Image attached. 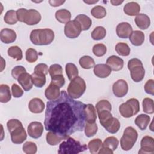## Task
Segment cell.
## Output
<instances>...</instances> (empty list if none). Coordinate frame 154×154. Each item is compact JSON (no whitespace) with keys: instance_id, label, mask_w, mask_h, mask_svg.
<instances>
[{"instance_id":"cell-45","label":"cell","mask_w":154,"mask_h":154,"mask_svg":"<svg viewBox=\"0 0 154 154\" xmlns=\"http://www.w3.org/2000/svg\"><path fill=\"white\" fill-rule=\"evenodd\" d=\"M26 60L29 63H34L38 59V53L33 48H29L26 51Z\"/></svg>"},{"instance_id":"cell-55","label":"cell","mask_w":154,"mask_h":154,"mask_svg":"<svg viewBox=\"0 0 154 154\" xmlns=\"http://www.w3.org/2000/svg\"><path fill=\"white\" fill-rule=\"evenodd\" d=\"M99 154H102V153H108V154H112L113 153V151L107 147H102L100 148V149L99 150V151L98 152Z\"/></svg>"},{"instance_id":"cell-5","label":"cell","mask_w":154,"mask_h":154,"mask_svg":"<svg viewBox=\"0 0 154 154\" xmlns=\"http://www.w3.org/2000/svg\"><path fill=\"white\" fill-rule=\"evenodd\" d=\"M138 138L137 131L132 126L127 127L120 139L121 148L125 151L129 150L132 148Z\"/></svg>"},{"instance_id":"cell-43","label":"cell","mask_w":154,"mask_h":154,"mask_svg":"<svg viewBox=\"0 0 154 154\" xmlns=\"http://www.w3.org/2000/svg\"><path fill=\"white\" fill-rule=\"evenodd\" d=\"M22 149L23 152L26 154H34L37 152V147L35 143L32 141H26L23 145Z\"/></svg>"},{"instance_id":"cell-12","label":"cell","mask_w":154,"mask_h":154,"mask_svg":"<svg viewBox=\"0 0 154 154\" xmlns=\"http://www.w3.org/2000/svg\"><path fill=\"white\" fill-rule=\"evenodd\" d=\"M43 132V126L39 122H32L28 126V133L29 137L37 139L40 138Z\"/></svg>"},{"instance_id":"cell-16","label":"cell","mask_w":154,"mask_h":154,"mask_svg":"<svg viewBox=\"0 0 154 154\" xmlns=\"http://www.w3.org/2000/svg\"><path fill=\"white\" fill-rule=\"evenodd\" d=\"M0 39L5 44L13 43L16 39V34L11 29L4 28L0 32Z\"/></svg>"},{"instance_id":"cell-41","label":"cell","mask_w":154,"mask_h":154,"mask_svg":"<svg viewBox=\"0 0 154 154\" xmlns=\"http://www.w3.org/2000/svg\"><path fill=\"white\" fill-rule=\"evenodd\" d=\"M117 53L121 56H128L130 54V48L126 43H118L115 48Z\"/></svg>"},{"instance_id":"cell-20","label":"cell","mask_w":154,"mask_h":154,"mask_svg":"<svg viewBox=\"0 0 154 154\" xmlns=\"http://www.w3.org/2000/svg\"><path fill=\"white\" fill-rule=\"evenodd\" d=\"M17 81L23 90L26 91L30 90L32 88L33 83L32 81L31 75H29L26 72L21 74L17 79Z\"/></svg>"},{"instance_id":"cell-10","label":"cell","mask_w":154,"mask_h":154,"mask_svg":"<svg viewBox=\"0 0 154 154\" xmlns=\"http://www.w3.org/2000/svg\"><path fill=\"white\" fill-rule=\"evenodd\" d=\"M141 148L138 153H154V140L150 136H144L141 141Z\"/></svg>"},{"instance_id":"cell-34","label":"cell","mask_w":154,"mask_h":154,"mask_svg":"<svg viewBox=\"0 0 154 154\" xmlns=\"http://www.w3.org/2000/svg\"><path fill=\"white\" fill-rule=\"evenodd\" d=\"M102 146V140L99 138H95L91 140L88 144V147L90 152L92 154L98 153L99 150Z\"/></svg>"},{"instance_id":"cell-11","label":"cell","mask_w":154,"mask_h":154,"mask_svg":"<svg viewBox=\"0 0 154 154\" xmlns=\"http://www.w3.org/2000/svg\"><path fill=\"white\" fill-rule=\"evenodd\" d=\"M41 18V15L37 10L34 9L27 10L24 16L23 22L28 25H34L38 23Z\"/></svg>"},{"instance_id":"cell-27","label":"cell","mask_w":154,"mask_h":154,"mask_svg":"<svg viewBox=\"0 0 154 154\" xmlns=\"http://www.w3.org/2000/svg\"><path fill=\"white\" fill-rule=\"evenodd\" d=\"M55 18L60 23H67L71 19V13L66 9H60L56 11Z\"/></svg>"},{"instance_id":"cell-54","label":"cell","mask_w":154,"mask_h":154,"mask_svg":"<svg viewBox=\"0 0 154 154\" xmlns=\"http://www.w3.org/2000/svg\"><path fill=\"white\" fill-rule=\"evenodd\" d=\"M27 11L26 9L25 8H19L16 11V14H17V20L19 22H23V19H24V16L25 14L26 11Z\"/></svg>"},{"instance_id":"cell-49","label":"cell","mask_w":154,"mask_h":154,"mask_svg":"<svg viewBox=\"0 0 154 154\" xmlns=\"http://www.w3.org/2000/svg\"><path fill=\"white\" fill-rule=\"evenodd\" d=\"M26 72V69L24 67L22 66H17L14 67L11 70V75L15 79H17L19 78L20 75L23 73Z\"/></svg>"},{"instance_id":"cell-3","label":"cell","mask_w":154,"mask_h":154,"mask_svg":"<svg viewBox=\"0 0 154 154\" xmlns=\"http://www.w3.org/2000/svg\"><path fill=\"white\" fill-rule=\"evenodd\" d=\"M87 149L86 144H82L79 141L73 138L69 137L63 141L60 146L58 153L59 154H76L82 152Z\"/></svg>"},{"instance_id":"cell-24","label":"cell","mask_w":154,"mask_h":154,"mask_svg":"<svg viewBox=\"0 0 154 154\" xmlns=\"http://www.w3.org/2000/svg\"><path fill=\"white\" fill-rule=\"evenodd\" d=\"M85 121L89 123L95 122L96 120L97 116L96 111L92 104H87L85 106Z\"/></svg>"},{"instance_id":"cell-17","label":"cell","mask_w":154,"mask_h":154,"mask_svg":"<svg viewBox=\"0 0 154 154\" xmlns=\"http://www.w3.org/2000/svg\"><path fill=\"white\" fill-rule=\"evenodd\" d=\"M45 107V105L44 102L42 99L37 97L31 99L28 104V108L29 111L35 114L42 113Z\"/></svg>"},{"instance_id":"cell-40","label":"cell","mask_w":154,"mask_h":154,"mask_svg":"<svg viewBox=\"0 0 154 154\" xmlns=\"http://www.w3.org/2000/svg\"><path fill=\"white\" fill-rule=\"evenodd\" d=\"M97 125L96 122H87L86 124H85V134L87 137H91L96 135L97 132Z\"/></svg>"},{"instance_id":"cell-2","label":"cell","mask_w":154,"mask_h":154,"mask_svg":"<svg viewBox=\"0 0 154 154\" xmlns=\"http://www.w3.org/2000/svg\"><path fill=\"white\" fill-rule=\"evenodd\" d=\"M54 32L49 28L36 29L31 31L30 40L35 45H48L51 44L54 39Z\"/></svg>"},{"instance_id":"cell-18","label":"cell","mask_w":154,"mask_h":154,"mask_svg":"<svg viewBox=\"0 0 154 154\" xmlns=\"http://www.w3.org/2000/svg\"><path fill=\"white\" fill-rule=\"evenodd\" d=\"M93 72L97 77L105 78L109 76L111 73V69L106 64H98L94 66Z\"/></svg>"},{"instance_id":"cell-25","label":"cell","mask_w":154,"mask_h":154,"mask_svg":"<svg viewBox=\"0 0 154 154\" xmlns=\"http://www.w3.org/2000/svg\"><path fill=\"white\" fill-rule=\"evenodd\" d=\"M75 20L79 23L82 31L88 30L92 24L91 19L88 16L83 14L78 15L75 17Z\"/></svg>"},{"instance_id":"cell-38","label":"cell","mask_w":154,"mask_h":154,"mask_svg":"<svg viewBox=\"0 0 154 154\" xmlns=\"http://www.w3.org/2000/svg\"><path fill=\"white\" fill-rule=\"evenodd\" d=\"M91 14L96 19H102L106 16V11L103 6L96 5L91 10Z\"/></svg>"},{"instance_id":"cell-8","label":"cell","mask_w":154,"mask_h":154,"mask_svg":"<svg viewBox=\"0 0 154 154\" xmlns=\"http://www.w3.org/2000/svg\"><path fill=\"white\" fill-rule=\"evenodd\" d=\"M10 133L11 135V141L17 144L22 143L27 137L26 132L23 127V125L17 126L10 132Z\"/></svg>"},{"instance_id":"cell-52","label":"cell","mask_w":154,"mask_h":154,"mask_svg":"<svg viewBox=\"0 0 154 154\" xmlns=\"http://www.w3.org/2000/svg\"><path fill=\"white\" fill-rule=\"evenodd\" d=\"M20 125H22V123L17 119H11L8 120L7 123V126L9 132L13 130L14 128Z\"/></svg>"},{"instance_id":"cell-13","label":"cell","mask_w":154,"mask_h":154,"mask_svg":"<svg viewBox=\"0 0 154 154\" xmlns=\"http://www.w3.org/2000/svg\"><path fill=\"white\" fill-rule=\"evenodd\" d=\"M116 32L119 37L121 38H127L129 37L132 32V28L128 22H122L117 25Z\"/></svg>"},{"instance_id":"cell-30","label":"cell","mask_w":154,"mask_h":154,"mask_svg":"<svg viewBox=\"0 0 154 154\" xmlns=\"http://www.w3.org/2000/svg\"><path fill=\"white\" fill-rule=\"evenodd\" d=\"M120 127V123L118 119L116 117H112L111 120L104 126L105 129L111 134H116L118 132Z\"/></svg>"},{"instance_id":"cell-22","label":"cell","mask_w":154,"mask_h":154,"mask_svg":"<svg viewBox=\"0 0 154 154\" xmlns=\"http://www.w3.org/2000/svg\"><path fill=\"white\" fill-rule=\"evenodd\" d=\"M123 11L128 16H137L140 11V6L135 2H130L125 5Z\"/></svg>"},{"instance_id":"cell-50","label":"cell","mask_w":154,"mask_h":154,"mask_svg":"<svg viewBox=\"0 0 154 154\" xmlns=\"http://www.w3.org/2000/svg\"><path fill=\"white\" fill-rule=\"evenodd\" d=\"M11 92L14 97L19 98L22 96L23 91L22 89L16 84H13L11 86Z\"/></svg>"},{"instance_id":"cell-32","label":"cell","mask_w":154,"mask_h":154,"mask_svg":"<svg viewBox=\"0 0 154 154\" xmlns=\"http://www.w3.org/2000/svg\"><path fill=\"white\" fill-rule=\"evenodd\" d=\"M79 63L81 67L84 69H90L95 66L93 58L88 55L82 57L79 60Z\"/></svg>"},{"instance_id":"cell-26","label":"cell","mask_w":154,"mask_h":154,"mask_svg":"<svg viewBox=\"0 0 154 154\" xmlns=\"http://www.w3.org/2000/svg\"><path fill=\"white\" fill-rule=\"evenodd\" d=\"M150 117L149 116L141 114L138 116L135 119V124L142 131L145 130L150 123Z\"/></svg>"},{"instance_id":"cell-48","label":"cell","mask_w":154,"mask_h":154,"mask_svg":"<svg viewBox=\"0 0 154 154\" xmlns=\"http://www.w3.org/2000/svg\"><path fill=\"white\" fill-rule=\"evenodd\" d=\"M51 83L57 85L59 88H61L65 84V79L63 75H59L51 77Z\"/></svg>"},{"instance_id":"cell-57","label":"cell","mask_w":154,"mask_h":154,"mask_svg":"<svg viewBox=\"0 0 154 154\" xmlns=\"http://www.w3.org/2000/svg\"><path fill=\"white\" fill-rule=\"evenodd\" d=\"M123 1H111L110 2L113 5H119L120 4H122Z\"/></svg>"},{"instance_id":"cell-21","label":"cell","mask_w":154,"mask_h":154,"mask_svg":"<svg viewBox=\"0 0 154 154\" xmlns=\"http://www.w3.org/2000/svg\"><path fill=\"white\" fill-rule=\"evenodd\" d=\"M60 88L57 85L50 83L49 85L46 88L45 91V96L48 100H52L57 99L60 95Z\"/></svg>"},{"instance_id":"cell-36","label":"cell","mask_w":154,"mask_h":154,"mask_svg":"<svg viewBox=\"0 0 154 154\" xmlns=\"http://www.w3.org/2000/svg\"><path fill=\"white\" fill-rule=\"evenodd\" d=\"M106 34V29L104 27L99 26L96 27L91 34V38L94 40H99L105 38Z\"/></svg>"},{"instance_id":"cell-29","label":"cell","mask_w":154,"mask_h":154,"mask_svg":"<svg viewBox=\"0 0 154 154\" xmlns=\"http://www.w3.org/2000/svg\"><path fill=\"white\" fill-rule=\"evenodd\" d=\"M31 78L33 84L37 87L41 88L46 84V75L43 73L34 72L31 74Z\"/></svg>"},{"instance_id":"cell-31","label":"cell","mask_w":154,"mask_h":154,"mask_svg":"<svg viewBox=\"0 0 154 154\" xmlns=\"http://www.w3.org/2000/svg\"><path fill=\"white\" fill-rule=\"evenodd\" d=\"M46 139L48 144L51 146H55L60 143L63 140H66V138L60 137L52 131H49L46 134Z\"/></svg>"},{"instance_id":"cell-37","label":"cell","mask_w":154,"mask_h":154,"mask_svg":"<svg viewBox=\"0 0 154 154\" xmlns=\"http://www.w3.org/2000/svg\"><path fill=\"white\" fill-rule=\"evenodd\" d=\"M119 145V140L115 137H109L106 138L102 143V147H107L112 151L116 150Z\"/></svg>"},{"instance_id":"cell-39","label":"cell","mask_w":154,"mask_h":154,"mask_svg":"<svg viewBox=\"0 0 154 154\" xmlns=\"http://www.w3.org/2000/svg\"><path fill=\"white\" fill-rule=\"evenodd\" d=\"M4 22L8 25H14L18 21L16 11L13 10H8L6 12L4 17Z\"/></svg>"},{"instance_id":"cell-44","label":"cell","mask_w":154,"mask_h":154,"mask_svg":"<svg viewBox=\"0 0 154 154\" xmlns=\"http://www.w3.org/2000/svg\"><path fill=\"white\" fill-rule=\"evenodd\" d=\"M106 47L105 45L98 43L93 47V53L96 57L103 56L106 52Z\"/></svg>"},{"instance_id":"cell-19","label":"cell","mask_w":154,"mask_h":154,"mask_svg":"<svg viewBox=\"0 0 154 154\" xmlns=\"http://www.w3.org/2000/svg\"><path fill=\"white\" fill-rule=\"evenodd\" d=\"M134 20L137 26L143 30L147 29L150 25V19L149 17L144 13L138 14Z\"/></svg>"},{"instance_id":"cell-7","label":"cell","mask_w":154,"mask_h":154,"mask_svg":"<svg viewBox=\"0 0 154 154\" xmlns=\"http://www.w3.org/2000/svg\"><path fill=\"white\" fill-rule=\"evenodd\" d=\"M81 31L79 23L75 19L68 22L64 26V34L69 38H77Z\"/></svg>"},{"instance_id":"cell-33","label":"cell","mask_w":154,"mask_h":154,"mask_svg":"<svg viewBox=\"0 0 154 154\" xmlns=\"http://www.w3.org/2000/svg\"><path fill=\"white\" fill-rule=\"evenodd\" d=\"M7 53L8 56L12 57L17 61H20L22 59V51L17 46H13L10 47L7 51Z\"/></svg>"},{"instance_id":"cell-1","label":"cell","mask_w":154,"mask_h":154,"mask_svg":"<svg viewBox=\"0 0 154 154\" xmlns=\"http://www.w3.org/2000/svg\"><path fill=\"white\" fill-rule=\"evenodd\" d=\"M85 104L72 98L64 91L46 103L45 128L67 138L76 132L82 131L85 124Z\"/></svg>"},{"instance_id":"cell-15","label":"cell","mask_w":154,"mask_h":154,"mask_svg":"<svg viewBox=\"0 0 154 154\" xmlns=\"http://www.w3.org/2000/svg\"><path fill=\"white\" fill-rule=\"evenodd\" d=\"M106 64H107L114 71H119L122 69L124 65L123 60L116 55H111L106 60Z\"/></svg>"},{"instance_id":"cell-51","label":"cell","mask_w":154,"mask_h":154,"mask_svg":"<svg viewBox=\"0 0 154 154\" xmlns=\"http://www.w3.org/2000/svg\"><path fill=\"white\" fill-rule=\"evenodd\" d=\"M146 93L147 94L153 95L154 94V81L153 79L148 80L144 87Z\"/></svg>"},{"instance_id":"cell-46","label":"cell","mask_w":154,"mask_h":154,"mask_svg":"<svg viewBox=\"0 0 154 154\" xmlns=\"http://www.w3.org/2000/svg\"><path fill=\"white\" fill-rule=\"evenodd\" d=\"M49 73L51 77H53L59 75H63V69L61 66L58 64H54L51 65L49 69Z\"/></svg>"},{"instance_id":"cell-28","label":"cell","mask_w":154,"mask_h":154,"mask_svg":"<svg viewBox=\"0 0 154 154\" xmlns=\"http://www.w3.org/2000/svg\"><path fill=\"white\" fill-rule=\"evenodd\" d=\"M11 98L10 87L6 84L0 85V102L1 103H7Z\"/></svg>"},{"instance_id":"cell-58","label":"cell","mask_w":154,"mask_h":154,"mask_svg":"<svg viewBox=\"0 0 154 154\" xmlns=\"http://www.w3.org/2000/svg\"><path fill=\"white\" fill-rule=\"evenodd\" d=\"M84 2H85V3H87V4H94V3L97 2H98V1H84Z\"/></svg>"},{"instance_id":"cell-47","label":"cell","mask_w":154,"mask_h":154,"mask_svg":"<svg viewBox=\"0 0 154 154\" xmlns=\"http://www.w3.org/2000/svg\"><path fill=\"white\" fill-rule=\"evenodd\" d=\"M96 108L97 111L103 109L111 111V105L110 102L107 100H101L96 103Z\"/></svg>"},{"instance_id":"cell-9","label":"cell","mask_w":154,"mask_h":154,"mask_svg":"<svg viewBox=\"0 0 154 154\" xmlns=\"http://www.w3.org/2000/svg\"><path fill=\"white\" fill-rule=\"evenodd\" d=\"M114 94L117 97L125 96L128 91V85L124 79H119L112 85Z\"/></svg>"},{"instance_id":"cell-53","label":"cell","mask_w":154,"mask_h":154,"mask_svg":"<svg viewBox=\"0 0 154 154\" xmlns=\"http://www.w3.org/2000/svg\"><path fill=\"white\" fill-rule=\"evenodd\" d=\"M34 72L43 73L46 75L49 72L48 66L44 63H40L37 64L34 68Z\"/></svg>"},{"instance_id":"cell-56","label":"cell","mask_w":154,"mask_h":154,"mask_svg":"<svg viewBox=\"0 0 154 154\" xmlns=\"http://www.w3.org/2000/svg\"><path fill=\"white\" fill-rule=\"evenodd\" d=\"M64 2H65V1H49V3L51 6L53 7H58L61 5H62Z\"/></svg>"},{"instance_id":"cell-23","label":"cell","mask_w":154,"mask_h":154,"mask_svg":"<svg viewBox=\"0 0 154 154\" xmlns=\"http://www.w3.org/2000/svg\"><path fill=\"white\" fill-rule=\"evenodd\" d=\"M144 34L141 31H132L129 36V40L131 43L136 46L141 45L144 41Z\"/></svg>"},{"instance_id":"cell-6","label":"cell","mask_w":154,"mask_h":154,"mask_svg":"<svg viewBox=\"0 0 154 154\" xmlns=\"http://www.w3.org/2000/svg\"><path fill=\"white\" fill-rule=\"evenodd\" d=\"M140 111V103L135 98L128 100L125 103H122L119 106V112L122 117L129 118L137 114Z\"/></svg>"},{"instance_id":"cell-35","label":"cell","mask_w":154,"mask_h":154,"mask_svg":"<svg viewBox=\"0 0 154 154\" xmlns=\"http://www.w3.org/2000/svg\"><path fill=\"white\" fill-rule=\"evenodd\" d=\"M66 72L70 81H72L78 75V70L76 65L69 63L66 65Z\"/></svg>"},{"instance_id":"cell-42","label":"cell","mask_w":154,"mask_h":154,"mask_svg":"<svg viewBox=\"0 0 154 154\" xmlns=\"http://www.w3.org/2000/svg\"><path fill=\"white\" fill-rule=\"evenodd\" d=\"M143 109L147 114H153L154 112V103L153 99L146 97L143 100Z\"/></svg>"},{"instance_id":"cell-4","label":"cell","mask_w":154,"mask_h":154,"mask_svg":"<svg viewBox=\"0 0 154 154\" xmlns=\"http://www.w3.org/2000/svg\"><path fill=\"white\" fill-rule=\"evenodd\" d=\"M86 84L84 79L76 76L71 81L67 87V93L70 97L76 99L79 98L85 92Z\"/></svg>"},{"instance_id":"cell-14","label":"cell","mask_w":154,"mask_h":154,"mask_svg":"<svg viewBox=\"0 0 154 154\" xmlns=\"http://www.w3.org/2000/svg\"><path fill=\"white\" fill-rule=\"evenodd\" d=\"M129 70L131 72V78L134 81L138 82L143 79L145 75V70L143 67V65H138L132 67L129 69Z\"/></svg>"}]
</instances>
